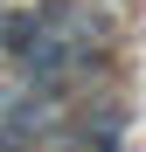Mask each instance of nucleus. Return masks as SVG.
<instances>
[{
	"instance_id": "nucleus-1",
	"label": "nucleus",
	"mask_w": 146,
	"mask_h": 152,
	"mask_svg": "<svg viewBox=\"0 0 146 152\" xmlns=\"http://www.w3.org/2000/svg\"><path fill=\"white\" fill-rule=\"evenodd\" d=\"M56 152H125V104L118 97H97L56 132Z\"/></svg>"
},
{
	"instance_id": "nucleus-2",
	"label": "nucleus",
	"mask_w": 146,
	"mask_h": 152,
	"mask_svg": "<svg viewBox=\"0 0 146 152\" xmlns=\"http://www.w3.org/2000/svg\"><path fill=\"white\" fill-rule=\"evenodd\" d=\"M0 7H14V0H0Z\"/></svg>"
}]
</instances>
